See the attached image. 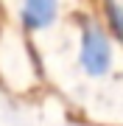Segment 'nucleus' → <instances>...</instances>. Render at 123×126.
<instances>
[{
    "instance_id": "nucleus-2",
    "label": "nucleus",
    "mask_w": 123,
    "mask_h": 126,
    "mask_svg": "<svg viewBox=\"0 0 123 126\" xmlns=\"http://www.w3.org/2000/svg\"><path fill=\"white\" fill-rule=\"evenodd\" d=\"M56 3H48V0H34V3H25L23 6V23L28 25V28H45V25H50L56 20Z\"/></svg>"
},
{
    "instance_id": "nucleus-1",
    "label": "nucleus",
    "mask_w": 123,
    "mask_h": 126,
    "mask_svg": "<svg viewBox=\"0 0 123 126\" xmlns=\"http://www.w3.org/2000/svg\"><path fill=\"white\" fill-rule=\"evenodd\" d=\"M109 62H112L109 36L95 23H84V31H81V64H84V70L90 76H104L109 70Z\"/></svg>"
},
{
    "instance_id": "nucleus-3",
    "label": "nucleus",
    "mask_w": 123,
    "mask_h": 126,
    "mask_svg": "<svg viewBox=\"0 0 123 126\" xmlns=\"http://www.w3.org/2000/svg\"><path fill=\"white\" fill-rule=\"evenodd\" d=\"M106 20H109V28H112V34L118 36V42H123V6L109 3L106 6Z\"/></svg>"
}]
</instances>
